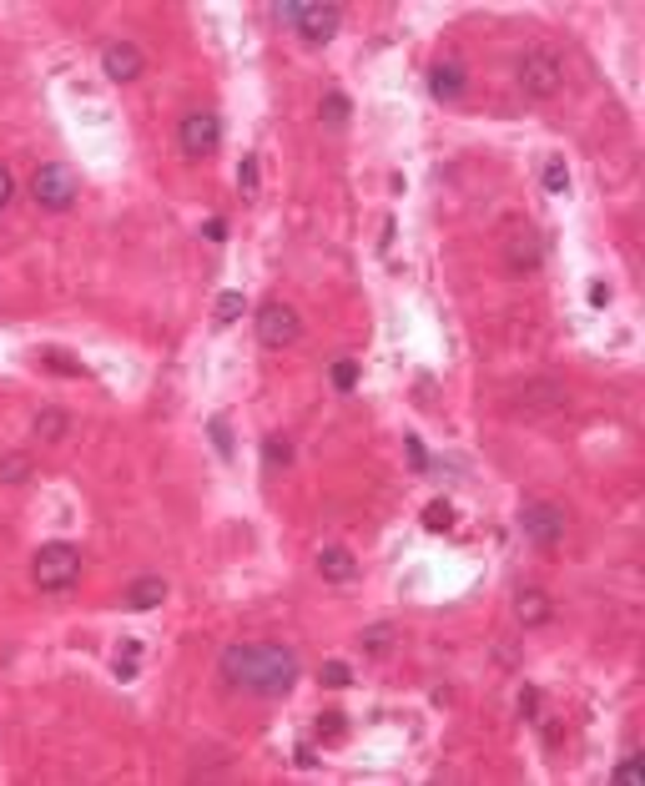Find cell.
<instances>
[{
    "label": "cell",
    "mask_w": 645,
    "mask_h": 786,
    "mask_svg": "<svg viewBox=\"0 0 645 786\" xmlns=\"http://www.w3.org/2000/svg\"><path fill=\"white\" fill-rule=\"evenodd\" d=\"M223 676L227 686L252 696H288L298 681V656L288 646H227L223 650Z\"/></svg>",
    "instance_id": "6da1fadb"
},
{
    "label": "cell",
    "mask_w": 645,
    "mask_h": 786,
    "mask_svg": "<svg viewBox=\"0 0 645 786\" xmlns=\"http://www.w3.org/2000/svg\"><path fill=\"white\" fill-rule=\"evenodd\" d=\"M278 21L288 25V31L303 35L308 46H328L333 35H338L343 11H338V5H323V0H313V5H303V0H288V5H278Z\"/></svg>",
    "instance_id": "7a4b0ae2"
},
{
    "label": "cell",
    "mask_w": 645,
    "mask_h": 786,
    "mask_svg": "<svg viewBox=\"0 0 645 786\" xmlns=\"http://www.w3.org/2000/svg\"><path fill=\"white\" fill-rule=\"evenodd\" d=\"M31 580L41 590H71L76 580H81V550H76V545H66V540L41 545V550H35V560H31Z\"/></svg>",
    "instance_id": "3957f363"
},
{
    "label": "cell",
    "mask_w": 645,
    "mask_h": 786,
    "mask_svg": "<svg viewBox=\"0 0 645 786\" xmlns=\"http://www.w3.org/2000/svg\"><path fill=\"white\" fill-rule=\"evenodd\" d=\"M31 197H35V207H46V212H71L76 197H81V176L71 172L66 162H41L31 176Z\"/></svg>",
    "instance_id": "277c9868"
},
{
    "label": "cell",
    "mask_w": 645,
    "mask_h": 786,
    "mask_svg": "<svg viewBox=\"0 0 645 786\" xmlns=\"http://www.w3.org/2000/svg\"><path fill=\"white\" fill-rule=\"evenodd\" d=\"M519 86H525V96L550 101V96L564 86V61L555 56L550 46H529L525 56H519Z\"/></svg>",
    "instance_id": "5b68a950"
},
{
    "label": "cell",
    "mask_w": 645,
    "mask_h": 786,
    "mask_svg": "<svg viewBox=\"0 0 645 786\" xmlns=\"http://www.w3.org/2000/svg\"><path fill=\"white\" fill-rule=\"evenodd\" d=\"M519 535H525L529 545H540V550H555V545L564 540V509L545 505V499L525 505V509H519Z\"/></svg>",
    "instance_id": "8992f818"
},
{
    "label": "cell",
    "mask_w": 645,
    "mask_h": 786,
    "mask_svg": "<svg viewBox=\"0 0 645 786\" xmlns=\"http://www.w3.org/2000/svg\"><path fill=\"white\" fill-rule=\"evenodd\" d=\"M217 141H223V121L212 117V111H187L182 127H176V147H182L187 156L217 152Z\"/></svg>",
    "instance_id": "52a82bcc"
},
{
    "label": "cell",
    "mask_w": 645,
    "mask_h": 786,
    "mask_svg": "<svg viewBox=\"0 0 645 786\" xmlns=\"http://www.w3.org/2000/svg\"><path fill=\"white\" fill-rule=\"evenodd\" d=\"M298 333H303V323H298V313L288 303H262L258 313V338L268 343V348H288V343H298Z\"/></svg>",
    "instance_id": "ba28073f"
},
{
    "label": "cell",
    "mask_w": 645,
    "mask_h": 786,
    "mask_svg": "<svg viewBox=\"0 0 645 786\" xmlns=\"http://www.w3.org/2000/svg\"><path fill=\"white\" fill-rule=\"evenodd\" d=\"M101 71L111 76V81L127 86V81H137L141 71H147V56H141V51L131 46V41H111V46L101 51Z\"/></svg>",
    "instance_id": "9c48e42d"
},
{
    "label": "cell",
    "mask_w": 645,
    "mask_h": 786,
    "mask_svg": "<svg viewBox=\"0 0 645 786\" xmlns=\"http://www.w3.org/2000/svg\"><path fill=\"white\" fill-rule=\"evenodd\" d=\"M464 86H470V76H464L459 61H439V66L429 71V91H434V101H459Z\"/></svg>",
    "instance_id": "30bf717a"
},
{
    "label": "cell",
    "mask_w": 645,
    "mask_h": 786,
    "mask_svg": "<svg viewBox=\"0 0 645 786\" xmlns=\"http://www.w3.org/2000/svg\"><path fill=\"white\" fill-rule=\"evenodd\" d=\"M505 262H509V272H535L540 268V237L529 232H515L509 237V247H505Z\"/></svg>",
    "instance_id": "8fae6325"
},
{
    "label": "cell",
    "mask_w": 645,
    "mask_h": 786,
    "mask_svg": "<svg viewBox=\"0 0 645 786\" xmlns=\"http://www.w3.org/2000/svg\"><path fill=\"white\" fill-rule=\"evenodd\" d=\"M162 600H166V580L162 575H141V580H131V590H127L131 611H157Z\"/></svg>",
    "instance_id": "7c38bea8"
},
{
    "label": "cell",
    "mask_w": 645,
    "mask_h": 786,
    "mask_svg": "<svg viewBox=\"0 0 645 786\" xmlns=\"http://www.w3.org/2000/svg\"><path fill=\"white\" fill-rule=\"evenodd\" d=\"M515 620L519 625H545L550 620V595H545V590H519L515 595Z\"/></svg>",
    "instance_id": "4fadbf2b"
},
{
    "label": "cell",
    "mask_w": 645,
    "mask_h": 786,
    "mask_svg": "<svg viewBox=\"0 0 645 786\" xmlns=\"http://www.w3.org/2000/svg\"><path fill=\"white\" fill-rule=\"evenodd\" d=\"M318 570H323V580H348L353 575V554L343 550V545H328V550L318 554Z\"/></svg>",
    "instance_id": "5bb4252c"
},
{
    "label": "cell",
    "mask_w": 645,
    "mask_h": 786,
    "mask_svg": "<svg viewBox=\"0 0 645 786\" xmlns=\"http://www.w3.org/2000/svg\"><path fill=\"white\" fill-rule=\"evenodd\" d=\"M262 464H268V474L288 469V464H293V444H288L282 434H268L262 439Z\"/></svg>",
    "instance_id": "9a60e30c"
},
{
    "label": "cell",
    "mask_w": 645,
    "mask_h": 786,
    "mask_svg": "<svg viewBox=\"0 0 645 786\" xmlns=\"http://www.w3.org/2000/svg\"><path fill=\"white\" fill-rule=\"evenodd\" d=\"M540 182H545V192H550V197H564V192H570V166H564V156H545Z\"/></svg>",
    "instance_id": "2e32d148"
},
{
    "label": "cell",
    "mask_w": 645,
    "mask_h": 786,
    "mask_svg": "<svg viewBox=\"0 0 645 786\" xmlns=\"http://www.w3.org/2000/svg\"><path fill=\"white\" fill-rule=\"evenodd\" d=\"M35 434H41V439H61V434H66V413H61V409H41V413H35Z\"/></svg>",
    "instance_id": "e0dca14e"
},
{
    "label": "cell",
    "mask_w": 645,
    "mask_h": 786,
    "mask_svg": "<svg viewBox=\"0 0 645 786\" xmlns=\"http://www.w3.org/2000/svg\"><path fill=\"white\" fill-rule=\"evenodd\" d=\"M323 121H328V127H343V121H348V96L343 91L323 96Z\"/></svg>",
    "instance_id": "ac0fdd59"
},
{
    "label": "cell",
    "mask_w": 645,
    "mask_h": 786,
    "mask_svg": "<svg viewBox=\"0 0 645 786\" xmlns=\"http://www.w3.org/2000/svg\"><path fill=\"white\" fill-rule=\"evenodd\" d=\"M41 364H46V368H56V374H71V378H81V374H86V368L76 364V358H66L61 348H46V353H41Z\"/></svg>",
    "instance_id": "d6986e66"
},
{
    "label": "cell",
    "mask_w": 645,
    "mask_h": 786,
    "mask_svg": "<svg viewBox=\"0 0 645 786\" xmlns=\"http://www.w3.org/2000/svg\"><path fill=\"white\" fill-rule=\"evenodd\" d=\"M353 384H358V364H353V358H338V364H333V388L348 393Z\"/></svg>",
    "instance_id": "ffe728a7"
},
{
    "label": "cell",
    "mask_w": 645,
    "mask_h": 786,
    "mask_svg": "<svg viewBox=\"0 0 645 786\" xmlns=\"http://www.w3.org/2000/svg\"><path fill=\"white\" fill-rule=\"evenodd\" d=\"M25 469H31V459H25V454H5V459H0V479H5V484L25 479Z\"/></svg>",
    "instance_id": "44dd1931"
},
{
    "label": "cell",
    "mask_w": 645,
    "mask_h": 786,
    "mask_svg": "<svg viewBox=\"0 0 645 786\" xmlns=\"http://www.w3.org/2000/svg\"><path fill=\"white\" fill-rule=\"evenodd\" d=\"M242 293H223L217 298V323H232V317H242Z\"/></svg>",
    "instance_id": "7402d4cb"
},
{
    "label": "cell",
    "mask_w": 645,
    "mask_h": 786,
    "mask_svg": "<svg viewBox=\"0 0 645 786\" xmlns=\"http://www.w3.org/2000/svg\"><path fill=\"white\" fill-rule=\"evenodd\" d=\"M423 525H429V529H449V525H454V509H449L444 499H439V505L423 509Z\"/></svg>",
    "instance_id": "603a6c76"
},
{
    "label": "cell",
    "mask_w": 645,
    "mask_h": 786,
    "mask_svg": "<svg viewBox=\"0 0 645 786\" xmlns=\"http://www.w3.org/2000/svg\"><path fill=\"white\" fill-rule=\"evenodd\" d=\"M353 681V676H348V666H343V660H328V666H323V686H333V691H343V686H348Z\"/></svg>",
    "instance_id": "cb8c5ba5"
},
{
    "label": "cell",
    "mask_w": 645,
    "mask_h": 786,
    "mask_svg": "<svg viewBox=\"0 0 645 786\" xmlns=\"http://www.w3.org/2000/svg\"><path fill=\"white\" fill-rule=\"evenodd\" d=\"M318 731H323V736H343V711H323V721H318Z\"/></svg>",
    "instance_id": "d4e9b609"
},
{
    "label": "cell",
    "mask_w": 645,
    "mask_h": 786,
    "mask_svg": "<svg viewBox=\"0 0 645 786\" xmlns=\"http://www.w3.org/2000/svg\"><path fill=\"white\" fill-rule=\"evenodd\" d=\"M237 187H242V192H258V162H242V166H237Z\"/></svg>",
    "instance_id": "484cf974"
},
{
    "label": "cell",
    "mask_w": 645,
    "mask_h": 786,
    "mask_svg": "<svg viewBox=\"0 0 645 786\" xmlns=\"http://www.w3.org/2000/svg\"><path fill=\"white\" fill-rule=\"evenodd\" d=\"M212 439H217V449H223V454H232V434H227V419H212Z\"/></svg>",
    "instance_id": "4316f807"
},
{
    "label": "cell",
    "mask_w": 645,
    "mask_h": 786,
    "mask_svg": "<svg viewBox=\"0 0 645 786\" xmlns=\"http://www.w3.org/2000/svg\"><path fill=\"white\" fill-rule=\"evenodd\" d=\"M11 197H15V176L5 172V166H0V212L11 207Z\"/></svg>",
    "instance_id": "83f0119b"
},
{
    "label": "cell",
    "mask_w": 645,
    "mask_h": 786,
    "mask_svg": "<svg viewBox=\"0 0 645 786\" xmlns=\"http://www.w3.org/2000/svg\"><path fill=\"white\" fill-rule=\"evenodd\" d=\"M202 237H207V242H223V237H227V223H223V217H207V227H202Z\"/></svg>",
    "instance_id": "f1b7e54d"
},
{
    "label": "cell",
    "mask_w": 645,
    "mask_h": 786,
    "mask_svg": "<svg viewBox=\"0 0 645 786\" xmlns=\"http://www.w3.org/2000/svg\"><path fill=\"white\" fill-rule=\"evenodd\" d=\"M640 776V766H635V756H625L621 766H615V781H635Z\"/></svg>",
    "instance_id": "f546056e"
},
{
    "label": "cell",
    "mask_w": 645,
    "mask_h": 786,
    "mask_svg": "<svg viewBox=\"0 0 645 786\" xmlns=\"http://www.w3.org/2000/svg\"><path fill=\"white\" fill-rule=\"evenodd\" d=\"M368 650H388V625H374V630H368Z\"/></svg>",
    "instance_id": "4dcf8cb0"
},
{
    "label": "cell",
    "mask_w": 645,
    "mask_h": 786,
    "mask_svg": "<svg viewBox=\"0 0 645 786\" xmlns=\"http://www.w3.org/2000/svg\"><path fill=\"white\" fill-rule=\"evenodd\" d=\"M590 303L605 308V303H611V288H605V282H590Z\"/></svg>",
    "instance_id": "1f68e13d"
},
{
    "label": "cell",
    "mask_w": 645,
    "mask_h": 786,
    "mask_svg": "<svg viewBox=\"0 0 645 786\" xmlns=\"http://www.w3.org/2000/svg\"><path fill=\"white\" fill-rule=\"evenodd\" d=\"M409 459H413V464H419V469H423V464H429V459H423V444H419V439H409Z\"/></svg>",
    "instance_id": "d6a6232c"
}]
</instances>
